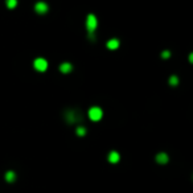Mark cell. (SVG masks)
Returning a JSON list of instances; mask_svg holds the SVG:
<instances>
[{
    "mask_svg": "<svg viewBox=\"0 0 193 193\" xmlns=\"http://www.w3.org/2000/svg\"><path fill=\"white\" fill-rule=\"evenodd\" d=\"M71 69H73V66H71L70 62H62L61 65H60V71H61V73H64V74L70 73Z\"/></svg>",
    "mask_w": 193,
    "mask_h": 193,
    "instance_id": "cell-6",
    "label": "cell"
},
{
    "mask_svg": "<svg viewBox=\"0 0 193 193\" xmlns=\"http://www.w3.org/2000/svg\"><path fill=\"white\" fill-rule=\"evenodd\" d=\"M108 162L110 163H112V164H115V163H118L119 162V159H120V156H119V154L116 151H111L110 154H108Z\"/></svg>",
    "mask_w": 193,
    "mask_h": 193,
    "instance_id": "cell-7",
    "label": "cell"
},
{
    "mask_svg": "<svg viewBox=\"0 0 193 193\" xmlns=\"http://www.w3.org/2000/svg\"><path fill=\"white\" fill-rule=\"evenodd\" d=\"M87 36H89V38L91 40V41H94L95 37H94V33H87Z\"/></svg>",
    "mask_w": 193,
    "mask_h": 193,
    "instance_id": "cell-15",
    "label": "cell"
},
{
    "mask_svg": "<svg viewBox=\"0 0 193 193\" xmlns=\"http://www.w3.org/2000/svg\"><path fill=\"white\" fill-rule=\"evenodd\" d=\"M7 7L9 8V9H15L16 5H17V0H7Z\"/></svg>",
    "mask_w": 193,
    "mask_h": 193,
    "instance_id": "cell-12",
    "label": "cell"
},
{
    "mask_svg": "<svg viewBox=\"0 0 193 193\" xmlns=\"http://www.w3.org/2000/svg\"><path fill=\"white\" fill-rule=\"evenodd\" d=\"M102 115H103V111H102V108L98 107V106H94L89 110V118L91 120H94V122H98V120L102 118Z\"/></svg>",
    "mask_w": 193,
    "mask_h": 193,
    "instance_id": "cell-2",
    "label": "cell"
},
{
    "mask_svg": "<svg viewBox=\"0 0 193 193\" xmlns=\"http://www.w3.org/2000/svg\"><path fill=\"white\" fill-rule=\"evenodd\" d=\"M179 83V78L176 77V75H172V77L169 78V85L171 86H176Z\"/></svg>",
    "mask_w": 193,
    "mask_h": 193,
    "instance_id": "cell-13",
    "label": "cell"
},
{
    "mask_svg": "<svg viewBox=\"0 0 193 193\" xmlns=\"http://www.w3.org/2000/svg\"><path fill=\"white\" fill-rule=\"evenodd\" d=\"M35 11L37 12V13H40V15L46 13V12H48V4H46V3H44V2H38V3H36V5H35Z\"/></svg>",
    "mask_w": 193,
    "mask_h": 193,
    "instance_id": "cell-5",
    "label": "cell"
},
{
    "mask_svg": "<svg viewBox=\"0 0 193 193\" xmlns=\"http://www.w3.org/2000/svg\"><path fill=\"white\" fill-rule=\"evenodd\" d=\"M171 56V52L169 50H164V52H162V57L163 58H168Z\"/></svg>",
    "mask_w": 193,
    "mask_h": 193,
    "instance_id": "cell-14",
    "label": "cell"
},
{
    "mask_svg": "<svg viewBox=\"0 0 193 193\" xmlns=\"http://www.w3.org/2000/svg\"><path fill=\"white\" fill-rule=\"evenodd\" d=\"M33 66H35V69L36 70H38V71H45L48 69V61L45 58H36L35 60V62H33Z\"/></svg>",
    "mask_w": 193,
    "mask_h": 193,
    "instance_id": "cell-4",
    "label": "cell"
},
{
    "mask_svg": "<svg viewBox=\"0 0 193 193\" xmlns=\"http://www.w3.org/2000/svg\"><path fill=\"white\" fill-rule=\"evenodd\" d=\"M15 179H16V175H15L13 171H8L7 173H5V180H7L8 183H13Z\"/></svg>",
    "mask_w": 193,
    "mask_h": 193,
    "instance_id": "cell-10",
    "label": "cell"
},
{
    "mask_svg": "<svg viewBox=\"0 0 193 193\" xmlns=\"http://www.w3.org/2000/svg\"><path fill=\"white\" fill-rule=\"evenodd\" d=\"M81 119H82V116H77V111L75 110H67L66 114H65V120L70 124L78 122V120H81Z\"/></svg>",
    "mask_w": 193,
    "mask_h": 193,
    "instance_id": "cell-3",
    "label": "cell"
},
{
    "mask_svg": "<svg viewBox=\"0 0 193 193\" xmlns=\"http://www.w3.org/2000/svg\"><path fill=\"white\" fill-rule=\"evenodd\" d=\"M156 162H158L159 164L168 163V155L164 154V152H160V154H158V156H156Z\"/></svg>",
    "mask_w": 193,
    "mask_h": 193,
    "instance_id": "cell-9",
    "label": "cell"
},
{
    "mask_svg": "<svg viewBox=\"0 0 193 193\" xmlns=\"http://www.w3.org/2000/svg\"><path fill=\"white\" fill-rule=\"evenodd\" d=\"M96 27H98V20H96V17H95L93 13L87 15V17H86L87 33H94V31L96 29Z\"/></svg>",
    "mask_w": 193,
    "mask_h": 193,
    "instance_id": "cell-1",
    "label": "cell"
},
{
    "mask_svg": "<svg viewBox=\"0 0 193 193\" xmlns=\"http://www.w3.org/2000/svg\"><path fill=\"white\" fill-rule=\"evenodd\" d=\"M75 134H77L78 136H85L86 135V128L83 126H78L77 128H75Z\"/></svg>",
    "mask_w": 193,
    "mask_h": 193,
    "instance_id": "cell-11",
    "label": "cell"
},
{
    "mask_svg": "<svg viewBox=\"0 0 193 193\" xmlns=\"http://www.w3.org/2000/svg\"><path fill=\"white\" fill-rule=\"evenodd\" d=\"M106 46L108 48V49H111V50H115V49H118V48H119V40H116V38L108 40V41H107V44H106Z\"/></svg>",
    "mask_w": 193,
    "mask_h": 193,
    "instance_id": "cell-8",
    "label": "cell"
},
{
    "mask_svg": "<svg viewBox=\"0 0 193 193\" xmlns=\"http://www.w3.org/2000/svg\"><path fill=\"white\" fill-rule=\"evenodd\" d=\"M189 61H191V62L193 61V54H192V53H191V56H189Z\"/></svg>",
    "mask_w": 193,
    "mask_h": 193,
    "instance_id": "cell-16",
    "label": "cell"
}]
</instances>
